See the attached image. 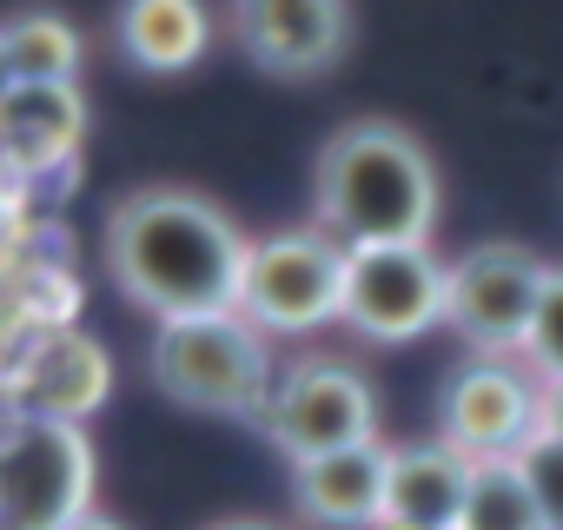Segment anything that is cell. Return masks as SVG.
<instances>
[{"instance_id":"21","label":"cell","mask_w":563,"mask_h":530,"mask_svg":"<svg viewBox=\"0 0 563 530\" xmlns=\"http://www.w3.org/2000/svg\"><path fill=\"white\" fill-rule=\"evenodd\" d=\"M60 530H126L120 517H100V510H80L74 523H60Z\"/></svg>"},{"instance_id":"11","label":"cell","mask_w":563,"mask_h":530,"mask_svg":"<svg viewBox=\"0 0 563 530\" xmlns=\"http://www.w3.org/2000/svg\"><path fill=\"white\" fill-rule=\"evenodd\" d=\"M385 484H391V444H352L292 464V504L319 530H378L385 523Z\"/></svg>"},{"instance_id":"24","label":"cell","mask_w":563,"mask_h":530,"mask_svg":"<svg viewBox=\"0 0 563 530\" xmlns=\"http://www.w3.org/2000/svg\"><path fill=\"white\" fill-rule=\"evenodd\" d=\"M378 530H424V523H378Z\"/></svg>"},{"instance_id":"22","label":"cell","mask_w":563,"mask_h":530,"mask_svg":"<svg viewBox=\"0 0 563 530\" xmlns=\"http://www.w3.org/2000/svg\"><path fill=\"white\" fill-rule=\"evenodd\" d=\"M21 87V74H14V60H8V34H0V100H8Z\"/></svg>"},{"instance_id":"12","label":"cell","mask_w":563,"mask_h":530,"mask_svg":"<svg viewBox=\"0 0 563 530\" xmlns=\"http://www.w3.org/2000/svg\"><path fill=\"white\" fill-rule=\"evenodd\" d=\"M107 398H113V358H107L100 339H87L74 325L34 339V352L21 365V418L87 424Z\"/></svg>"},{"instance_id":"1","label":"cell","mask_w":563,"mask_h":530,"mask_svg":"<svg viewBox=\"0 0 563 530\" xmlns=\"http://www.w3.org/2000/svg\"><path fill=\"white\" fill-rule=\"evenodd\" d=\"M245 252L252 239L239 232V219L192 186H140L107 219V273L159 325L239 312Z\"/></svg>"},{"instance_id":"8","label":"cell","mask_w":563,"mask_h":530,"mask_svg":"<svg viewBox=\"0 0 563 530\" xmlns=\"http://www.w3.org/2000/svg\"><path fill=\"white\" fill-rule=\"evenodd\" d=\"M543 431V385L523 358H464L438 385V438L464 451L471 464L484 457H517Z\"/></svg>"},{"instance_id":"4","label":"cell","mask_w":563,"mask_h":530,"mask_svg":"<svg viewBox=\"0 0 563 530\" xmlns=\"http://www.w3.org/2000/svg\"><path fill=\"white\" fill-rule=\"evenodd\" d=\"M345 258L352 252L319 225H286V232L252 239L239 312L265 339H306L319 325H339L345 319Z\"/></svg>"},{"instance_id":"19","label":"cell","mask_w":563,"mask_h":530,"mask_svg":"<svg viewBox=\"0 0 563 530\" xmlns=\"http://www.w3.org/2000/svg\"><path fill=\"white\" fill-rule=\"evenodd\" d=\"M517 464H523V477H530V490H537L543 523L563 530V438H556V431H537V438L517 451Z\"/></svg>"},{"instance_id":"10","label":"cell","mask_w":563,"mask_h":530,"mask_svg":"<svg viewBox=\"0 0 563 530\" xmlns=\"http://www.w3.org/2000/svg\"><path fill=\"white\" fill-rule=\"evenodd\" d=\"M232 34L265 74L312 80L345 60L352 8L345 0H232Z\"/></svg>"},{"instance_id":"13","label":"cell","mask_w":563,"mask_h":530,"mask_svg":"<svg viewBox=\"0 0 563 530\" xmlns=\"http://www.w3.org/2000/svg\"><path fill=\"white\" fill-rule=\"evenodd\" d=\"M87 140V100L80 87L54 80H21L0 100V159H14L21 173H54L80 153Z\"/></svg>"},{"instance_id":"18","label":"cell","mask_w":563,"mask_h":530,"mask_svg":"<svg viewBox=\"0 0 563 530\" xmlns=\"http://www.w3.org/2000/svg\"><path fill=\"white\" fill-rule=\"evenodd\" d=\"M523 365L537 372V385L563 378V265H550V279H543V299H537V319L523 339Z\"/></svg>"},{"instance_id":"2","label":"cell","mask_w":563,"mask_h":530,"mask_svg":"<svg viewBox=\"0 0 563 530\" xmlns=\"http://www.w3.org/2000/svg\"><path fill=\"white\" fill-rule=\"evenodd\" d=\"M438 166L431 146L398 120H345L312 166V225L352 245H431L438 232Z\"/></svg>"},{"instance_id":"9","label":"cell","mask_w":563,"mask_h":530,"mask_svg":"<svg viewBox=\"0 0 563 530\" xmlns=\"http://www.w3.org/2000/svg\"><path fill=\"white\" fill-rule=\"evenodd\" d=\"M451 265L431 245H352L345 258V319L372 345H411L444 325Z\"/></svg>"},{"instance_id":"16","label":"cell","mask_w":563,"mask_h":530,"mask_svg":"<svg viewBox=\"0 0 563 530\" xmlns=\"http://www.w3.org/2000/svg\"><path fill=\"white\" fill-rule=\"evenodd\" d=\"M457 530H550L517 457H484V464H471V490H464Z\"/></svg>"},{"instance_id":"17","label":"cell","mask_w":563,"mask_h":530,"mask_svg":"<svg viewBox=\"0 0 563 530\" xmlns=\"http://www.w3.org/2000/svg\"><path fill=\"white\" fill-rule=\"evenodd\" d=\"M0 34H8V60H14L21 80H54V87H67V80L80 74V34H74V21L54 14V8H27V14H14Z\"/></svg>"},{"instance_id":"7","label":"cell","mask_w":563,"mask_h":530,"mask_svg":"<svg viewBox=\"0 0 563 530\" xmlns=\"http://www.w3.org/2000/svg\"><path fill=\"white\" fill-rule=\"evenodd\" d=\"M258 424L292 464H306V457H325V451L372 444L378 438V391L345 358H299V365L278 372Z\"/></svg>"},{"instance_id":"6","label":"cell","mask_w":563,"mask_h":530,"mask_svg":"<svg viewBox=\"0 0 563 530\" xmlns=\"http://www.w3.org/2000/svg\"><path fill=\"white\" fill-rule=\"evenodd\" d=\"M93 510V444L80 424L21 418L0 438V530H60Z\"/></svg>"},{"instance_id":"15","label":"cell","mask_w":563,"mask_h":530,"mask_svg":"<svg viewBox=\"0 0 563 530\" xmlns=\"http://www.w3.org/2000/svg\"><path fill=\"white\" fill-rule=\"evenodd\" d=\"M212 47L206 0H120V54L140 74H186Z\"/></svg>"},{"instance_id":"20","label":"cell","mask_w":563,"mask_h":530,"mask_svg":"<svg viewBox=\"0 0 563 530\" xmlns=\"http://www.w3.org/2000/svg\"><path fill=\"white\" fill-rule=\"evenodd\" d=\"M543 431H556V438H563V378H556V385H543Z\"/></svg>"},{"instance_id":"5","label":"cell","mask_w":563,"mask_h":530,"mask_svg":"<svg viewBox=\"0 0 563 530\" xmlns=\"http://www.w3.org/2000/svg\"><path fill=\"white\" fill-rule=\"evenodd\" d=\"M550 265L517 245L490 239L451 258V286H444V325L471 345V358H523L537 299H543Z\"/></svg>"},{"instance_id":"3","label":"cell","mask_w":563,"mask_h":530,"mask_svg":"<svg viewBox=\"0 0 563 530\" xmlns=\"http://www.w3.org/2000/svg\"><path fill=\"white\" fill-rule=\"evenodd\" d=\"M153 385L212 418H265V398L278 385L272 339L245 312H199V319H166L146 352Z\"/></svg>"},{"instance_id":"23","label":"cell","mask_w":563,"mask_h":530,"mask_svg":"<svg viewBox=\"0 0 563 530\" xmlns=\"http://www.w3.org/2000/svg\"><path fill=\"white\" fill-rule=\"evenodd\" d=\"M206 530H278V523H258V517H225V523H206Z\"/></svg>"},{"instance_id":"14","label":"cell","mask_w":563,"mask_h":530,"mask_svg":"<svg viewBox=\"0 0 563 530\" xmlns=\"http://www.w3.org/2000/svg\"><path fill=\"white\" fill-rule=\"evenodd\" d=\"M471 490V457L451 451L444 438L391 444V484H385V523H424V530H457Z\"/></svg>"}]
</instances>
